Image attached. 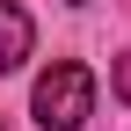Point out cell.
Segmentation results:
<instances>
[{
    "label": "cell",
    "mask_w": 131,
    "mask_h": 131,
    "mask_svg": "<svg viewBox=\"0 0 131 131\" xmlns=\"http://www.w3.org/2000/svg\"><path fill=\"white\" fill-rule=\"evenodd\" d=\"M29 117H37V131H80L95 117V73L80 58H51L29 88Z\"/></svg>",
    "instance_id": "cell-1"
},
{
    "label": "cell",
    "mask_w": 131,
    "mask_h": 131,
    "mask_svg": "<svg viewBox=\"0 0 131 131\" xmlns=\"http://www.w3.org/2000/svg\"><path fill=\"white\" fill-rule=\"evenodd\" d=\"M29 51H37V22H29L15 0H0V73H15Z\"/></svg>",
    "instance_id": "cell-2"
},
{
    "label": "cell",
    "mask_w": 131,
    "mask_h": 131,
    "mask_svg": "<svg viewBox=\"0 0 131 131\" xmlns=\"http://www.w3.org/2000/svg\"><path fill=\"white\" fill-rule=\"evenodd\" d=\"M117 102H131V58H117Z\"/></svg>",
    "instance_id": "cell-3"
},
{
    "label": "cell",
    "mask_w": 131,
    "mask_h": 131,
    "mask_svg": "<svg viewBox=\"0 0 131 131\" xmlns=\"http://www.w3.org/2000/svg\"><path fill=\"white\" fill-rule=\"evenodd\" d=\"M73 7H88V0H73Z\"/></svg>",
    "instance_id": "cell-4"
}]
</instances>
